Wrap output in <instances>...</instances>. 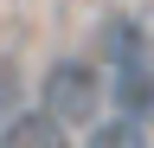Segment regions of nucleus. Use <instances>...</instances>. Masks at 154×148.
I'll use <instances>...</instances> for the list:
<instances>
[{
  "mask_svg": "<svg viewBox=\"0 0 154 148\" xmlns=\"http://www.w3.org/2000/svg\"><path fill=\"white\" fill-rule=\"evenodd\" d=\"M103 71H96L90 58H58L45 71V84H38V103L51 109L58 122H71V129H90L96 122V109H103Z\"/></svg>",
  "mask_w": 154,
  "mask_h": 148,
  "instance_id": "obj_1",
  "label": "nucleus"
},
{
  "mask_svg": "<svg viewBox=\"0 0 154 148\" xmlns=\"http://www.w3.org/2000/svg\"><path fill=\"white\" fill-rule=\"evenodd\" d=\"M64 135H71V122H58L45 103H26L7 129H0V142H7V148H64Z\"/></svg>",
  "mask_w": 154,
  "mask_h": 148,
  "instance_id": "obj_2",
  "label": "nucleus"
},
{
  "mask_svg": "<svg viewBox=\"0 0 154 148\" xmlns=\"http://www.w3.org/2000/svg\"><path fill=\"white\" fill-rule=\"evenodd\" d=\"M141 142H148V122L128 109H116L109 122H90V148H141Z\"/></svg>",
  "mask_w": 154,
  "mask_h": 148,
  "instance_id": "obj_3",
  "label": "nucleus"
},
{
  "mask_svg": "<svg viewBox=\"0 0 154 148\" xmlns=\"http://www.w3.org/2000/svg\"><path fill=\"white\" fill-rule=\"evenodd\" d=\"M19 109H26V90H19V65H13V58H0V129H7Z\"/></svg>",
  "mask_w": 154,
  "mask_h": 148,
  "instance_id": "obj_4",
  "label": "nucleus"
}]
</instances>
